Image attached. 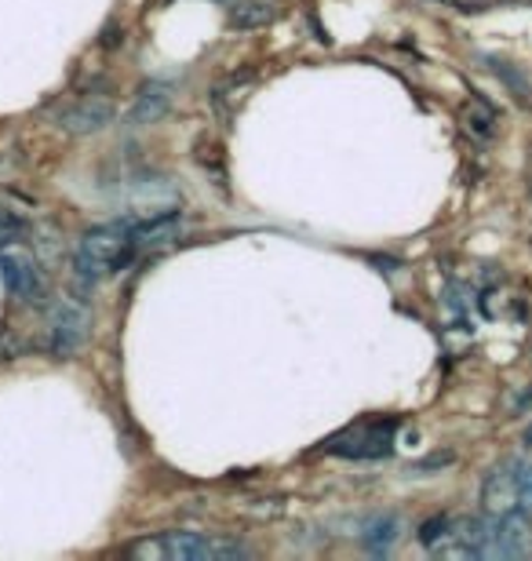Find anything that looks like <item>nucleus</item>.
<instances>
[{"label": "nucleus", "mask_w": 532, "mask_h": 561, "mask_svg": "<svg viewBox=\"0 0 532 561\" xmlns=\"http://www.w3.org/2000/svg\"><path fill=\"white\" fill-rule=\"evenodd\" d=\"M518 485H522V511L532 514V463H518Z\"/></svg>", "instance_id": "obj_10"}, {"label": "nucleus", "mask_w": 532, "mask_h": 561, "mask_svg": "<svg viewBox=\"0 0 532 561\" xmlns=\"http://www.w3.org/2000/svg\"><path fill=\"white\" fill-rule=\"evenodd\" d=\"M168 110V92L165 88H154V92H143L139 106L132 110V121L135 125H146V121H157Z\"/></svg>", "instance_id": "obj_8"}, {"label": "nucleus", "mask_w": 532, "mask_h": 561, "mask_svg": "<svg viewBox=\"0 0 532 561\" xmlns=\"http://www.w3.org/2000/svg\"><path fill=\"white\" fill-rule=\"evenodd\" d=\"M113 121V103L103 95H84L81 103H73L66 114L59 117V125L73 136H88V131H99L106 128Z\"/></svg>", "instance_id": "obj_7"}, {"label": "nucleus", "mask_w": 532, "mask_h": 561, "mask_svg": "<svg viewBox=\"0 0 532 561\" xmlns=\"http://www.w3.org/2000/svg\"><path fill=\"white\" fill-rule=\"evenodd\" d=\"M128 554L139 561H234V558H248V547L201 533H161L154 540L150 536L135 540L128 547Z\"/></svg>", "instance_id": "obj_2"}, {"label": "nucleus", "mask_w": 532, "mask_h": 561, "mask_svg": "<svg viewBox=\"0 0 532 561\" xmlns=\"http://www.w3.org/2000/svg\"><path fill=\"white\" fill-rule=\"evenodd\" d=\"M135 255H139V249H135V219L103 222V227H92L77 241L73 271L88 285H95V280L121 274Z\"/></svg>", "instance_id": "obj_1"}, {"label": "nucleus", "mask_w": 532, "mask_h": 561, "mask_svg": "<svg viewBox=\"0 0 532 561\" xmlns=\"http://www.w3.org/2000/svg\"><path fill=\"white\" fill-rule=\"evenodd\" d=\"M482 511L489 518H507L522 511V485H518V459L496 467L482 485Z\"/></svg>", "instance_id": "obj_4"}, {"label": "nucleus", "mask_w": 532, "mask_h": 561, "mask_svg": "<svg viewBox=\"0 0 532 561\" xmlns=\"http://www.w3.org/2000/svg\"><path fill=\"white\" fill-rule=\"evenodd\" d=\"M394 536H398V518L394 514H383V518H372L365 540L372 551H387V547L394 543Z\"/></svg>", "instance_id": "obj_9"}, {"label": "nucleus", "mask_w": 532, "mask_h": 561, "mask_svg": "<svg viewBox=\"0 0 532 561\" xmlns=\"http://www.w3.org/2000/svg\"><path fill=\"white\" fill-rule=\"evenodd\" d=\"M390 437H394V423H361L358 431H347L343 437H332V442H328V453L372 459V456L387 453Z\"/></svg>", "instance_id": "obj_6"}, {"label": "nucleus", "mask_w": 532, "mask_h": 561, "mask_svg": "<svg viewBox=\"0 0 532 561\" xmlns=\"http://www.w3.org/2000/svg\"><path fill=\"white\" fill-rule=\"evenodd\" d=\"M84 332H88V310H84V302H77V299L55 302V310H52V318H48L52 354L70 357L77 346L84 343Z\"/></svg>", "instance_id": "obj_5"}, {"label": "nucleus", "mask_w": 532, "mask_h": 561, "mask_svg": "<svg viewBox=\"0 0 532 561\" xmlns=\"http://www.w3.org/2000/svg\"><path fill=\"white\" fill-rule=\"evenodd\" d=\"M525 445H532V426H529V434H525Z\"/></svg>", "instance_id": "obj_11"}, {"label": "nucleus", "mask_w": 532, "mask_h": 561, "mask_svg": "<svg viewBox=\"0 0 532 561\" xmlns=\"http://www.w3.org/2000/svg\"><path fill=\"white\" fill-rule=\"evenodd\" d=\"M0 274L4 285L15 299H37L44 296V271L41 260L33 255L30 244H22L19 238L0 241Z\"/></svg>", "instance_id": "obj_3"}]
</instances>
